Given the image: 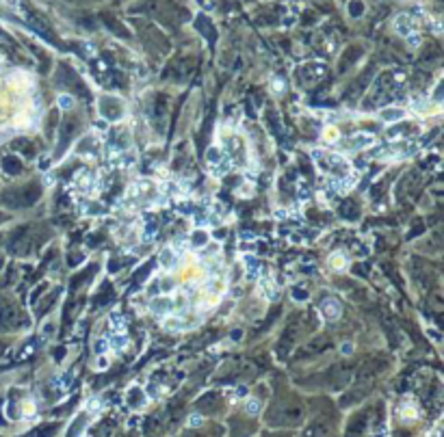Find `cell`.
Returning <instances> with one entry per match:
<instances>
[{"instance_id":"1","label":"cell","mask_w":444,"mask_h":437,"mask_svg":"<svg viewBox=\"0 0 444 437\" xmlns=\"http://www.w3.org/2000/svg\"><path fill=\"white\" fill-rule=\"evenodd\" d=\"M150 312L152 314H156V316H171V314H176V303H174V299L171 297H156V299H152L150 301Z\"/></svg>"},{"instance_id":"2","label":"cell","mask_w":444,"mask_h":437,"mask_svg":"<svg viewBox=\"0 0 444 437\" xmlns=\"http://www.w3.org/2000/svg\"><path fill=\"white\" fill-rule=\"evenodd\" d=\"M258 295L264 299V301H275L280 297V290H277L275 281L269 277V275H262L258 281Z\"/></svg>"},{"instance_id":"3","label":"cell","mask_w":444,"mask_h":437,"mask_svg":"<svg viewBox=\"0 0 444 437\" xmlns=\"http://www.w3.org/2000/svg\"><path fill=\"white\" fill-rule=\"evenodd\" d=\"M182 258V251L176 247V245H167L163 251H161V266L171 271V268L178 266V262Z\"/></svg>"},{"instance_id":"4","label":"cell","mask_w":444,"mask_h":437,"mask_svg":"<svg viewBox=\"0 0 444 437\" xmlns=\"http://www.w3.org/2000/svg\"><path fill=\"white\" fill-rule=\"evenodd\" d=\"M392 26H394V31L401 35V37H410L412 33H416V28H414V20L407 13H399L394 17V22H392Z\"/></svg>"},{"instance_id":"5","label":"cell","mask_w":444,"mask_h":437,"mask_svg":"<svg viewBox=\"0 0 444 437\" xmlns=\"http://www.w3.org/2000/svg\"><path fill=\"white\" fill-rule=\"evenodd\" d=\"M373 145H375V136L369 132H358L349 139V149H353V152H358V149H369Z\"/></svg>"},{"instance_id":"6","label":"cell","mask_w":444,"mask_h":437,"mask_svg":"<svg viewBox=\"0 0 444 437\" xmlns=\"http://www.w3.org/2000/svg\"><path fill=\"white\" fill-rule=\"evenodd\" d=\"M405 109H399V106H388V109H383L380 113V119L383 124H399L405 119Z\"/></svg>"},{"instance_id":"7","label":"cell","mask_w":444,"mask_h":437,"mask_svg":"<svg viewBox=\"0 0 444 437\" xmlns=\"http://www.w3.org/2000/svg\"><path fill=\"white\" fill-rule=\"evenodd\" d=\"M321 314H323V318H327V320L340 318V303L336 301V299H325L321 303Z\"/></svg>"},{"instance_id":"8","label":"cell","mask_w":444,"mask_h":437,"mask_svg":"<svg viewBox=\"0 0 444 437\" xmlns=\"http://www.w3.org/2000/svg\"><path fill=\"white\" fill-rule=\"evenodd\" d=\"M208 243H210V238H208V232H206V230H195L193 232V236H191V249L193 251L206 247Z\"/></svg>"},{"instance_id":"9","label":"cell","mask_w":444,"mask_h":437,"mask_svg":"<svg viewBox=\"0 0 444 437\" xmlns=\"http://www.w3.org/2000/svg\"><path fill=\"white\" fill-rule=\"evenodd\" d=\"M327 264H329L331 268H334V271H345L347 264H349V260H347V255H345V253H340V251H336V253H331V255H329Z\"/></svg>"},{"instance_id":"10","label":"cell","mask_w":444,"mask_h":437,"mask_svg":"<svg viewBox=\"0 0 444 437\" xmlns=\"http://www.w3.org/2000/svg\"><path fill=\"white\" fill-rule=\"evenodd\" d=\"M321 136H323V143H327V145H334V143L340 141V130L336 128V125H325Z\"/></svg>"},{"instance_id":"11","label":"cell","mask_w":444,"mask_h":437,"mask_svg":"<svg viewBox=\"0 0 444 437\" xmlns=\"http://www.w3.org/2000/svg\"><path fill=\"white\" fill-rule=\"evenodd\" d=\"M109 342V349H113V351H124L128 346V338H126V333H113L111 336V340H106Z\"/></svg>"},{"instance_id":"12","label":"cell","mask_w":444,"mask_h":437,"mask_svg":"<svg viewBox=\"0 0 444 437\" xmlns=\"http://www.w3.org/2000/svg\"><path fill=\"white\" fill-rule=\"evenodd\" d=\"M399 416H401V420H416V416H418V409H416V405L414 403H403L399 407Z\"/></svg>"},{"instance_id":"13","label":"cell","mask_w":444,"mask_h":437,"mask_svg":"<svg viewBox=\"0 0 444 437\" xmlns=\"http://www.w3.org/2000/svg\"><path fill=\"white\" fill-rule=\"evenodd\" d=\"M165 329L167 331H182L185 329V322L178 316H165Z\"/></svg>"},{"instance_id":"14","label":"cell","mask_w":444,"mask_h":437,"mask_svg":"<svg viewBox=\"0 0 444 437\" xmlns=\"http://www.w3.org/2000/svg\"><path fill=\"white\" fill-rule=\"evenodd\" d=\"M111 327L117 333H126V327H124V318L120 314H111Z\"/></svg>"},{"instance_id":"15","label":"cell","mask_w":444,"mask_h":437,"mask_svg":"<svg viewBox=\"0 0 444 437\" xmlns=\"http://www.w3.org/2000/svg\"><path fill=\"white\" fill-rule=\"evenodd\" d=\"M245 409H247V414H250V416H256L258 411H260V400L258 398H250V400H247Z\"/></svg>"},{"instance_id":"16","label":"cell","mask_w":444,"mask_h":437,"mask_svg":"<svg viewBox=\"0 0 444 437\" xmlns=\"http://www.w3.org/2000/svg\"><path fill=\"white\" fill-rule=\"evenodd\" d=\"M59 106H61L63 111H69V109H74V100L69 98V95H59Z\"/></svg>"},{"instance_id":"17","label":"cell","mask_w":444,"mask_h":437,"mask_svg":"<svg viewBox=\"0 0 444 437\" xmlns=\"http://www.w3.org/2000/svg\"><path fill=\"white\" fill-rule=\"evenodd\" d=\"M98 409H100V400H98L96 396L89 398V400H87V411H89V414H96Z\"/></svg>"},{"instance_id":"18","label":"cell","mask_w":444,"mask_h":437,"mask_svg":"<svg viewBox=\"0 0 444 437\" xmlns=\"http://www.w3.org/2000/svg\"><path fill=\"white\" fill-rule=\"evenodd\" d=\"M202 420H204V418L199 416V414H193V416H189V427H197V424H202Z\"/></svg>"},{"instance_id":"19","label":"cell","mask_w":444,"mask_h":437,"mask_svg":"<svg viewBox=\"0 0 444 437\" xmlns=\"http://www.w3.org/2000/svg\"><path fill=\"white\" fill-rule=\"evenodd\" d=\"M407 39V44H410L412 48H418V44H420V35H416V33H412L410 37H405Z\"/></svg>"},{"instance_id":"20","label":"cell","mask_w":444,"mask_h":437,"mask_svg":"<svg viewBox=\"0 0 444 437\" xmlns=\"http://www.w3.org/2000/svg\"><path fill=\"white\" fill-rule=\"evenodd\" d=\"M273 91H275V93H282V91H284V82H282V78H275V80H273Z\"/></svg>"},{"instance_id":"21","label":"cell","mask_w":444,"mask_h":437,"mask_svg":"<svg viewBox=\"0 0 444 437\" xmlns=\"http://www.w3.org/2000/svg\"><path fill=\"white\" fill-rule=\"evenodd\" d=\"M340 353H345V355H351L353 353V344H349V342H345L340 346Z\"/></svg>"},{"instance_id":"22","label":"cell","mask_w":444,"mask_h":437,"mask_svg":"<svg viewBox=\"0 0 444 437\" xmlns=\"http://www.w3.org/2000/svg\"><path fill=\"white\" fill-rule=\"evenodd\" d=\"M98 368H100V370L109 368V359H106V355H100V362H98Z\"/></svg>"},{"instance_id":"23","label":"cell","mask_w":444,"mask_h":437,"mask_svg":"<svg viewBox=\"0 0 444 437\" xmlns=\"http://www.w3.org/2000/svg\"><path fill=\"white\" fill-rule=\"evenodd\" d=\"M427 333H429L431 338H434V342H440V338H442V336L436 331V329H431V327H429V329H427Z\"/></svg>"},{"instance_id":"24","label":"cell","mask_w":444,"mask_h":437,"mask_svg":"<svg viewBox=\"0 0 444 437\" xmlns=\"http://www.w3.org/2000/svg\"><path fill=\"white\" fill-rule=\"evenodd\" d=\"M24 414H26V416H33V414H35V405H33V403H26V405H24Z\"/></svg>"},{"instance_id":"25","label":"cell","mask_w":444,"mask_h":437,"mask_svg":"<svg viewBox=\"0 0 444 437\" xmlns=\"http://www.w3.org/2000/svg\"><path fill=\"white\" fill-rule=\"evenodd\" d=\"M236 396H239V398H243V396H247V387H243V385H241V387H239V390H236Z\"/></svg>"}]
</instances>
